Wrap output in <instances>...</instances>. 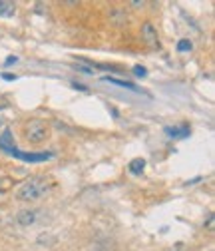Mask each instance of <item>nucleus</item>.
<instances>
[{"mask_svg":"<svg viewBox=\"0 0 215 251\" xmlns=\"http://www.w3.org/2000/svg\"><path fill=\"white\" fill-rule=\"evenodd\" d=\"M50 190H52V181L48 177L32 176L16 190V200H20V201H36V200L44 198Z\"/></svg>","mask_w":215,"mask_h":251,"instance_id":"obj_1","label":"nucleus"},{"mask_svg":"<svg viewBox=\"0 0 215 251\" xmlns=\"http://www.w3.org/2000/svg\"><path fill=\"white\" fill-rule=\"evenodd\" d=\"M24 136L30 144H42L50 136V128L44 120H30L24 126Z\"/></svg>","mask_w":215,"mask_h":251,"instance_id":"obj_2","label":"nucleus"},{"mask_svg":"<svg viewBox=\"0 0 215 251\" xmlns=\"http://www.w3.org/2000/svg\"><path fill=\"white\" fill-rule=\"evenodd\" d=\"M40 209H22L18 215H16V222L20 224V226H24V227H28V226H34L38 219H40Z\"/></svg>","mask_w":215,"mask_h":251,"instance_id":"obj_3","label":"nucleus"},{"mask_svg":"<svg viewBox=\"0 0 215 251\" xmlns=\"http://www.w3.org/2000/svg\"><path fill=\"white\" fill-rule=\"evenodd\" d=\"M142 38L151 46V48H160V38H158V30L153 28L151 22H145L142 26Z\"/></svg>","mask_w":215,"mask_h":251,"instance_id":"obj_4","label":"nucleus"},{"mask_svg":"<svg viewBox=\"0 0 215 251\" xmlns=\"http://www.w3.org/2000/svg\"><path fill=\"white\" fill-rule=\"evenodd\" d=\"M14 12H16V4L14 2H8V0H0V18L14 16Z\"/></svg>","mask_w":215,"mask_h":251,"instance_id":"obj_5","label":"nucleus"},{"mask_svg":"<svg viewBox=\"0 0 215 251\" xmlns=\"http://www.w3.org/2000/svg\"><path fill=\"white\" fill-rule=\"evenodd\" d=\"M130 174H134V176H140V174H143V168H145V160L143 158H134L132 162H130Z\"/></svg>","mask_w":215,"mask_h":251,"instance_id":"obj_6","label":"nucleus"},{"mask_svg":"<svg viewBox=\"0 0 215 251\" xmlns=\"http://www.w3.org/2000/svg\"><path fill=\"white\" fill-rule=\"evenodd\" d=\"M104 82H110V84H118V86H124V88H128V90H134V92H138V88H136L132 82H126V80H118V78H110V76H106V78H104Z\"/></svg>","mask_w":215,"mask_h":251,"instance_id":"obj_7","label":"nucleus"},{"mask_svg":"<svg viewBox=\"0 0 215 251\" xmlns=\"http://www.w3.org/2000/svg\"><path fill=\"white\" fill-rule=\"evenodd\" d=\"M191 50H193V44L190 40L183 38V40L177 42V52H191Z\"/></svg>","mask_w":215,"mask_h":251,"instance_id":"obj_8","label":"nucleus"},{"mask_svg":"<svg viewBox=\"0 0 215 251\" xmlns=\"http://www.w3.org/2000/svg\"><path fill=\"white\" fill-rule=\"evenodd\" d=\"M166 132H167V134H171V138H173V136H177V134L188 136V128H186V126H183L181 130H179V128H166Z\"/></svg>","mask_w":215,"mask_h":251,"instance_id":"obj_9","label":"nucleus"},{"mask_svg":"<svg viewBox=\"0 0 215 251\" xmlns=\"http://www.w3.org/2000/svg\"><path fill=\"white\" fill-rule=\"evenodd\" d=\"M134 74H136L138 78H145V76H147V72H145L143 66H134Z\"/></svg>","mask_w":215,"mask_h":251,"instance_id":"obj_10","label":"nucleus"},{"mask_svg":"<svg viewBox=\"0 0 215 251\" xmlns=\"http://www.w3.org/2000/svg\"><path fill=\"white\" fill-rule=\"evenodd\" d=\"M14 62H18V58H16V56H10V58H6V66L14 64Z\"/></svg>","mask_w":215,"mask_h":251,"instance_id":"obj_11","label":"nucleus"},{"mask_svg":"<svg viewBox=\"0 0 215 251\" xmlns=\"http://www.w3.org/2000/svg\"><path fill=\"white\" fill-rule=\"evenodd\" d=\"M207 227H213V215L207 217Z\"/></svg>","mask_w":215,"mask_h":251,"instance_id":"obj_12","label":"nucleus"},{"mask_svg":"<svg viewBox=\"0 0 215 251\" xmlns=\"http://www.w3.org/2000/svg\"><path fill=\"white\" fill-rule=\"evenodd\" d=\"M4 80H16V76H12V74H4Z\"/></svg>","mask_w":215,"mask_h":251,"instance_id":"obj_13","label":"nucleus"},{"mask_svg":"<svg viewBox=\"0 0 215 251\" xmlns=\"http://www.w3.org/2000/svg\"><path fill=\"white\" fill-rule=\"evenodd\" d=\"M2 126H4V122H2V120H0V130H2Z\"/></svg>","mask_w":215,"mask_h":251,"instance_id":"obj_14","label":"nucleus"},{"mask_svg":"<svg viewBox=\"0 0 215 251\" xmlns=\"http://www.w3.org/2000/svg\"><path fill=\"white\" fill-rule=\"evenodd\" d=\"M0 110H2V106H0Z\"/></svg>","mask_w":215,"mask_h":251,"instance_id":"obj_15","label":"nucleus"}]
</instances>
